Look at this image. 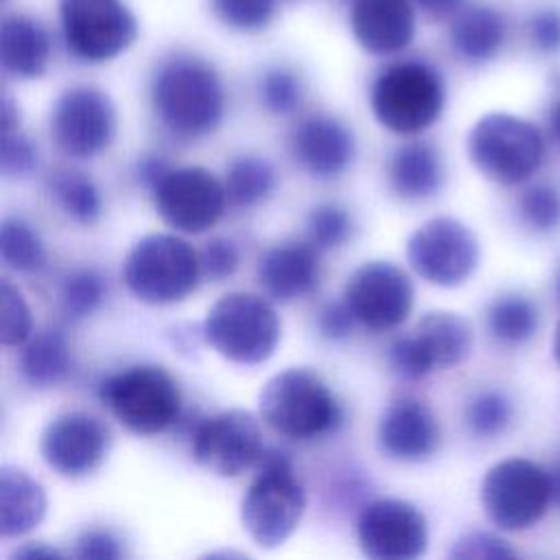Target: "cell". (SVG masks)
Instances as JSON below:
<instances>
[{
	"mask_svg": "<svg viewBox=\"0 0 560 560\" xmlns=\"http://www.w3.org/2000/svg\"><path fill=\"white\" fill-rule=\"evenodd\" d=\"M151 105L166 131L182 140H195L219 127L225 96L210 63L192 55H173L153 74Z\"/></svg>",
	"mask_w": 560,
	"mask_h": 560,
	"instance_id": "1",
	"label": "cell"
},
{
	"mask_svg": "<svg viewBox=\"0 0 560 560\" xmlns=\"http://www.w3.org/2000/svg\"><path fill=\"white\" fill-rule=\"evenodd\" d=\"M260 418L291 440H315L335 433L343 411L330 387L306 368H287L273 374L258 394Z\"/></svg>",
	"mask_w": 560,
	"mask_h": 560,
	"instance_id": "2",
	"label": "cell"
},
{
	"mask_svg": "<svg viewBox=\"0 0 560 560\" xmlns=\"http://www.w3.org/2000/svg\"><path fill=\"white\" fill-rule=\"evenodd\" d=\"M304 508V488L289 453L280 448L262 451L256 475L241 501V521L249 538L262 549L282 545L300 525Z\"/></svg>",
	"mask_w": 560,
	"mask_h": 560,
	"instance_id": "3",
	"label": "cell"
},
{
	"mask_svg": "<svg viewBox=\"0 0 560 560\" xmlns=\"http://www.w3.org/2000/svg\"><path fill=\"white\" fill-rule=\"evenodd\" d=\"M206 343L223 359L241 365L265 363L280 341L276 308L254 293H225L206 313Z\"/></svg>",
	"mask_w": 560,
	"mask_h": 560,
	"instance_id": "4",
	"label": "cell"
},
{
	"mask_svg": "<svg viewBox=\"0 0 560 560\" xmlns=\"http://www.w3.org/2000/svg\"><path fill=\"white\" fill-rule=\"evenodd\" d=\"M370 107L385 129L394 133H420L442 114L444 81L424 61H396L374 79Z\"/></svg>",
	"mask_w": 560,
	"mask_h": 560,
	"instance_id": "5",
	"label": "cell"
},
{
	"mask_svg": "<svg viewBox=\"0 0 560 560\" xmlns=\"http://www.w3.org/2000/svg\"><path fill=\"white\" fill-rule=\"evenodd\" d=\"M98 396L112 416L138 435L166 431L182 411V394L175 378L151 363L109 374L103 378Z\"/></svg>",
	"mask_w": 560,
	"mask_h": 560,
	"instance_id": "6",
	"label": "cell"
},
{
	"mask_svg": "<svg viewBox=\"0 0 560 560\" xmlns=\"http://www.w3.org/2000/svg\"><path fill=\"white\" fill-rule=\"evenodd\" d=\"M199 254L175 234H147L127 254L122 280L147 304H173L195 291Z\"/></svg>",
	"mask_w": 560,
	"mask_h": 560,
	"instance_id": "7",
	"label": "cell"
},
{
	"mask_svg": "<svg viewBox=\"0 0 560 560\" xmlns=\"http://www.w3.org/2000/svg\"><path fill=\"white\" fill-rule=\"evenodd\" d=\"M466 151L481 175L497 184L514 186L538 171L545 142L529 120L492 112L472 125L466 138Z\"/></svg>",
	"mask_w": 560,
	"mask_h": 560,
	"instance_id": "8",
	"label": "cell"
},
{
	"mask_svg": "<svg viewBox=\"0 0 560 560\" xmlns=\"http://www.w3.org/2000/svg\"><path fill=\"white\" fill-rule=\"evenodd\" d=\"M481 503L497 527L527 529L542 518L551 503L549 470L523 457L501 459L483 475Z\"/></svg>",
	"mask_w": 560,
	"mask_h": 560,
	"instance_id": "9",
	"label": "cell"
},
{
	"mask_svg": "<svg viewBox=\"0 0 560 560\" xmlns=\"http://www.w3.org/2000/svg\"><path fill=\"white\" fill-rule=\"evenodd\" d=\"M59 20L68 52L90 63L118 57L138 35V22L122 0H59Z\"/></svg>",
	"mask_w": 560,
	"mask_h": 560,
	"instance_id": "10",
	"label": "cell"
},
{
	"mask_svg": "<svg viewBox=\"0 0 560 560\" xmlns=\"http://www.w3.org/2000/svg\"><path fill=\"white\" fill-rule=\"evenodd\" d=\"M472 339V326L466 317L453 311H431L411 335L392 341L387 361L398 376L416 381L433 370L466 361Z\"/></svg>",
	"mask_w": 560,
	"mask_h": 560,
	"instance_id": "11",
	"label": "cell"
},
{
	"mask_svg": "<svg viewBox=\"0 0 560 560\" xmlns=\"http://www.w3.org/2000/svg\"><path fill=\"white\" fill-rule=\"evenodd\" d=\"M411 269L435 287H457L468 280L479 260V245L468 225L453 217L424 221L407 238Z\"/></svg>",
	"mask_w": 560,
	"mask_h": 560,
	"instance_id": "12",
	"label": "cell"
},
{
	"mask_svg": "<svg viewBox=\"0 0 560 560\" xmlns=\"http://www.w3.org/2000/svg\"><path fill=\"white\" fill-rule=\"evenodd\" d=\"M160 219L184 234L210 230L225 210V184L203 166L171 168L151 190Z\"/></svg>",
	"mask_w": 560,
	"mask_h": 560,
	"instance_id": "13",
	"label": "cell"
},
{
	"mask_svg": "<svg viewBox=\"0 0 560 560\" xmlns=\"http://www.w3.org/2000/svg\"><path fill=\"white\" fill-rule=\"evenodd\" d=\"M262 451L260 424L245 409L208 416L192 431V459L219 477H238L258 464Z\"/></svg>",
	"mask_w": 560,
	"mask_h": 560,
	"instance_id": "14",
	"label": "cell"
},
{
	"mask_svg": "<svg viewBox=\"0 0 560 560\" xmlns=\"http://www.w3.org/2000/svg\"><path fill=\"white\" fill-rule=\"evenodd\" d=\"M343 302L361 326L376 332L392 330L411 313L413 284L400 267L387 260H370L350 273Z\"/></svg>",
	"mask_w": 560,
	"mask_h": 560,
	"instance_id": "15",
	"label": "cell"
},
{
	"mask_svg": "<svg viewBox=\"0 0 560 560\" xmlns=\"http://www.w3.org/2000/svg\"><path fill=\"white\" fill-rule=\"evenodd\" d=\"M116 109L109 96L92 85H77L59 94L50 112V136L72 158H92L114 138Z\"/></svg>",
	"mask_w": 560,
	"mask_h": 560,
	"instance_id": "16",
	"label": "cell"
},
{
	"mask_svg": "<svg viewBox=\"0 0 560 560\" xmlns=\"http://www.w3.org/2000/svg\"><path fill=\"white\" fill-rule=\"evenodd\" d=\"M357 540L372 560H413L427 551V521L409 501L376 499L357 516Z\"/></svg>",
	"mask_w": 560,
	"mask_h": 560,
	"instance_id": "17",
	"label": "cell"
},
{
	"mask_svg": "<svg viewBox=\"0 0 560 560\" xmlns=\"http://www.w3.org/2000/svg\"><path fill=\"white\" fill-rule=\"evenodd\" d=\"M107 446V427L85 411H68L52 418L39 435L42 459L63 477H83L98 468Z\"/></svg>",
	"mask_w": 560,
	"mask_h": 560,
	"instance_id": "18",
	"label": "cell"
},
{
	"mask_svg": "<svg viewBox=\"0 0 560 560\" xmlns=\"http://www.w3.org/2000/svg\"><path fill=\"white\" fill-rule=\"evenodd\" d=\"M440 444V424L433 411L418 398L392 400L378 420V446L398 462H422Z\"/></svg>",
	"mask_w": 560,
	"mask_h": 560,
	"instance_id": "19",
	"label": "cell"
},
{
	"mask_svg": "<svg viewBox=\"0 0 560 560\" xmlns=\"http://www.w3.org/2000/svg\"><path fill=\"white\" fill-rule=\"evenodd\" d=\"M293 160L315 177H335L354 158L352 131L332 116L313 114L300 120L289 138Z\"/></svg>",
	"mask_w": 560,
	"mask_h": 560,
	"instance_id": "20",
	"label": "cell"
},
{
	"mask_svg": "<svg viewBox=\"0 0 560 560\" xmlns=\"http://www.w3.org/2000/svg\"><path fill=\"white\" fill-rule=\"evenodd\" d=\"M256 278L276 302L304 298L319 282V249L308 241L278 243L260 256Z\"/></svg>",
	"mask_w": 560,
	"mask_h": 560,
	"instance_id": "21",
	"label": "cell"
},
{
	"mask_svg": "<svg viewBox=\"0 0 560 560\" xmlns=\"http://www.w3.org/2000/svg\"><path fill=\"white\" fill-rule=\"evenodd\" d=\"M350 28L363 50L372 55L398 52L413 39L411 0H352Z\"/></svg>",
	"mask_w": 560,
	"mask_h": 560,
	"instance_id": "22",
	"label": "cell"
},
{
	"mask_svg": "<svg viewBox=\"0 0 560 560\" xmlns=\"http://www.w3.org/2000/svg\"><path fill=\"white\" fill-rule=\"evenodd\" d=\"M50 57V39L46 28L22 13H11L0 26V61L4 72L18 79H35L44 74Z\"/></svg>",
	"mask_w": 560,
	"mask_h": 560,
	"instance_id": "23",
	"label": "cell"
},
{
	"mask_svg": "<svg viewBox=\"0 0 560 560\" xmlns=\"http://www.w3.org/2000/svg\"><path fill=\"white\" fill-rule=\"evenodd\" d=\"M46 514V494L26 470L0 468V536L18 538L35 529Z\"/></svg>",
	"mask_w": 560,
	"mask_h": 560,
	"instance_id": "24",
	"label": "cell"
},
{
	"mask_svg": "<svg viewBox=\"0 0 560 560\" xmlns=\"http://www.w3.org/2000/svg\"><path fill=\"white\" fill-rule=\"evenodd\" d=\"M389 188L402 199H427L442 186V160L427 142H407L387 164Z\"/></svg>",
	"mask_w": 560,
	"mask_h": 560,
	"instance_id": "25",
	"label": "cell"
},
{
	"mask_svg": "<svg viewBox=\"0 0 560 560\" xmlns=\"http://www.w3.org/2000/svg\"><path fill=\"white\" fill-rule=\"evenodd\" d=\"M448 37L464 59L488 61L503 46L505 20L490 7H466L455 13Z\"/></svg>",
	"mask_w": 560,
	"mask_h": 560,
	"instance_id": "26",
	"label": "cell"
},
{
	"mask_svg": "<svg viewBox=\"0 0 560 560\" xmlns=\"http://www.w3.org/2000/svg\"><path fill=\"white\" fill-rule=\"evenodd\" d=\"M20 374L24 381L37 387H48L61 383L70 368V348L57 328H44L35 335H31L20 350V361H18Z\"/></svg>",
	"mask_w": 560,
	"mask_h": 560,
	"instance_id": "27",
	"label": "cell"
},
{
	"mask_svg": "<svg viewBox=\"0 0 560 560\" xmlns=\"http://www.w3.org/2000/svg\"><path fill=\"white\" fill-rule=\"evenodd\" d=\"M48 190L55 203L74 221L90 225L103 212V199L94 182L79 171H55L48 177Z\"/></svg>",
	"mask_w": 560,
	"mask_h": 560,
	"instance_id": "28",
	"label": "cell"
},
{
	"mask_svg": "<svg viewBox=\"0 0 560 560\" xmlns=\"http://www.w3.org/2000/svg\"><path fill=\"white\" fill-rule=\"evenodd\" d=\"M228 201L238 208L256 206L276 188V171L265 158L241 155L228 164L225 171Z\"/></svg>",
	"mask_w": 560,
	"mask_h": 560,
	"instance_id": "29",
	"label": "cell"
},
{
	"mask_svg": "<svg viewBox=\"0 0 560 560\" xmlns=\"http://www.w3.org/2000/svg\"><path fill=\"white\" fill-rule=\"evenodd\" d=\"M0 258L18 273H37L46 265V249L37 232L20 217H4L0 223Z\"/></svg>",
	"mask_w": 560,
	"mask_h": 560,
	"instance_id": "30",
	"label": "cell"
},
{
	"mask_svg": "<svg viewBox=\"0 0 560 560\" xmlns=\"http://www.w3.org/2000/svg\"><path fill=\"white\" fill-rule=\"evenodd\" d=\"M488 330L494 339L503 343H521L527 341L538 328V311L534 302L523 295L508 293L497 298L488 306Z\"/></svg>",
	"mask_w": 560,
	"mask_h": 560,
	"instance_id": "31",
	"label": "cell"
},
{
	"mask_svg": "<svg viewBox=\"0 0 560 560\" xmlns=\"http://www.w3.org/2000/svg\"><path fill=\"white\" fill-rule=\"evenodd\" d=\"M105 291L107 287L98 271L88 267L74 269L59 284L61 311L72 319L88 317L101 306V302L105 300Z\"/></svg>",
	"mask_w": 560,
	"mask_h": 560,
	"instance_id": "32",
	"label": "cell"
},
{
	"mask_svg": "<svg viewBox=\"0 0 560 560\" xmlns=\"http://www.w3.org/2000/svg\"><path fill=\"white\" fill-rule=\"evenodd\" d=\"M466 427L477 438H494L505 431L512 420V402L501 392H479L464 411Z\"/></svg>",
	"mask_w": 560,
	"mask_h": 560,
	"instance_id": "33",
	"label": "cell"
},
{
	"mask_svg": "<svg viewBox=\"0 0 560 560\" xmlns=\"http://www.w3.org/2000/svg\"><path fill=\"white\" fill-rule=\"evenodd\" d=\"M352 230L350 214L337 203H319L306 217V236L317 249L339 247Z\"/></svg>",
	"mask_w": 560,
	"mask_h": 560,
	"instance_id": "34",
	"label": "cell"
},
{
	"mask_svg": "<svg viewBox=\"0 0 560 560\" xmlns=\"http://www.w3.org/2000/svg\"><path fill=\"white\" fill-rule=\"evenodd\" d=\"M258 92H260L262 105L271 114H280V116L295 112L304 96L302 81L291 70H284V68L267 70L260 79Z\"/></svg>",
	"mask_w": 560,
	"mask_h": 560,
	"instance_id": "35",
	"label": "cell"
},
{
	"mask_svg": "<svg viewBox=\"0 0 560 560\" xmlns=\"http://www.w3.org/2000/svg\"><path fill=\"white\" fill-rule=\"evenodd\" d=\"M0 304H2V328L0 341L2 346H22L33 335V317L24 295L9 282L0 284Z\"/></svg>",
	"mask_w": 560,
	"mask_h": 560,
	"instance_id": "36",
	"label": "cell"
},
{
	"mask_svg": "<svg viewBox=\"0 0 560 560\" xmlns=\"http://www.w3.org/2000/svg\"><path fill=\"white\" fill-rule=\"evenodd\" d=\"M212 13L230 28L260 31L273 18V0H210Z\"/></svg>",
	"mask_w": 560,
	"mask_h": 560,
	"instance_id": "37",
	"label": "cell"
},
{
	"mask_svg": "<svg viewBox=\"0 0 560 560\" xmlns=\"http://www.w3.org/2000/svg\"><path fill=\"white\" fill-rule=\"evenodd\" d=\"M518 214L538 232L553 230L560 223V192L549 184L529 186L518 199Z\"/></svg>",
	"mask_w": 560,
	"mask_h": 560,
	"instance_id": "38",
	"label": "cell"
},
{
	"mask_svg": "<svg viewBox=\"0 0 560 560\" xmlns=\"http://www.w3.org/2000/svg\"><path fill=\"white\" fill-rule=\"evenodd\" d=\"M514 556L516 551L505 540L488 532H468L459 536L448 551L453 560H503Z\"/></svg>",
	"mask_w": 560,
	"mask_h": 560,
	"instance_id": "39",
	"label": "cell"
},
{
	"mask_svg": "<svg viewBox=\"0 0 560 560\" xmlns=\"http://www.w3.org/2000/svg\"><path fill=\"white\" fill-rule=\"evenodd\" d=\"M37 166V147L20 129L2 131L0 149V168L7 177L28 175Z\"/></svg>",
	"mask_w": 560,
	"mask_h": 560,
	"instance_id": "40",
	"label": "cell"
},
{
	"mask_svg": "<svg viewBox=\"0 0 560 560\" xmlns=\"http://www.w3.org/2000/svg\"><path fill=\"white\" fill-rule=\"evenodd\" d=\"M238 260V247L225 236H214L203 245L199 254L201 276H206L212 282H221L236 271Z\"/></svg>",
	"mask_w": 560,
	"mask_h": 560,
	"instance_id": "41",
	"label": "cell"
},
{
	"mask_svg": "<svg viewBox=\"0 0 560 560\" xmlns=\"http://www.w3.org/2000/svg\"><path fill=\"white\" fill-rule=\"evenodd\" d=\"M120 540L103 527H88L74 540L72 556L81 560H118L122 558Z\"/></svg>",
	"mask_w": 560,
	"mask_h": 560,
	"instance_id": "42",
	"label": "cell"
},
{
	"mask_svg": "<svg viewBox=\"0 0 560 560\" xmlns=\"http://www.w3.org/2000/svg\"><path fill=\"white\" fill-rule=\"evenodd\" d=\"M354 322L357 319H354V315H352V311L348 308L346 302H328L319 311L317 328H319V335L324 339L341 341V339H346L352 332Z\"/></svg>",
	"mask_w": 560,
	"mask_h": 560,
	"instance_id": "43",
	"label": "cell"
},
{
	"mask_svg": "<svg viewBox=\"0 0 560 560\" xmlns=\"http://www.w3.org/2000/svg\"><path fill=\"white\" fill-rule=\"evenodd\" d=\"M529 37L534 46L542 52H553L560 48V13L553 9L538 11L529 20Z\"/></svg>",
	"mask_w": 560,
	"mask_h": 560,
	"instance_id": "44",
	"label": "cell"
},
{
	"mask_svg": "<svg viewBox=\"0 0 560 560\" xmlns=\"http://www.w3.org/2000/svg\"><path fill=\"white\" fill-rule=\"evenodd\" d=\"M171 171L168 162L162 160L160 155H144L138 160L136 164V177L142 186H147L149 190H153V186Z\"/></svg>",
	"mask_w": 560,
	"mask_h": 560,
	"instance_id": "45",
	"label": "cell"
},
{
	"mask_svg": "<svg viewBox=\"0 0 560 560\" xmlns=\"http://www.w3.org/2000/svg\"><path fill=\"white\" fill-rule=\"evenodd\" d=\"M13 556L31 560V558H61L63 553L59 549H55V547L44 545V542H26L20 549H15Z\"/></svg>",
	"mask_w": 560,
	"mask_h": 560,
	"instance_id": "46",
	"label": "cell"
},
{
	"mask_svg": "<svg viewBox=\"0 0 560 560\" xmlns=\"http://www.w3.org/2000/svg\"><path fill=\"white\" fill-rule=\"evenodd\" d=\"M418 7H422L427 13L435 15V18H442V15H448L453 13L462 0H413Z\"/></svg>",
	"mask_w": 560,
	"mask_h": 560,
	"instance_id": "47",
	"label": "cell"
},
{
	"mask_svg": "<svg viewBox=\"0 0 560 560\" xmlns=\"http://www.w3.org/2000/svg\"><path fill=\"white\" fill-rule=\"evenodd\" d=\"M20 129V112L9 94L2 96V131Z\"/></svg>",
	"mask_w": 560,
	"mask_h": 560,
	"instance_id": "48",
	"label": "cell"
},
{
	"mask_svg": "<svg viewBox=\"0 0 560 560\" xmlns=\"http://www.w3.org/2000/svg\"><path fill=\"white\" fill-rule=\"evenodd\" d=\"M547 129H549V136L551 140L560 147V96L551 103L549 107V114H547Z\"/></svg>",
	"mask_w": 560,
	"mask_h": 560,
	"instance_id": "49",
	"label": "cell"
},
{
	"mask_svg": "<svg viewBox=\"0 0 560 560\" xmlns=\"http://www.w3.org/2000/svg\"><path fill=\"white\" fill-rule=\"evenodd\" d=\"M549 483H551V503L560 510V464L549 468Z\"/></svg>",
	"mask_w": 560,
	"mask_h": 560,
	"instance_id": "50",
	"label": "cell"
},
{
	"mask_svg": "<svg viewBox=\"0 0 560 560\" xmlns=\"http://www.w3.org/2000/svg\"><path fill=\"white\" fill-rule=\"evenodd\" d=\"M551 348H553V357H556V361L560 363V322L556 324V330H553V343H551Z\"/></svg>",
	"mask_w": 560,
	"mask_h": 560,
	"instance_id": "51",
	"label": "cell"
},
{
	"mask_svg": "<svg viewBox=\"0 0 560 560\" xmlns=\"http://www.w3.org/2000/svg\"><path fill=\"white\" fill-rule=\"evenodd\" d=\"M556 289H558V295H560V273H558V282H556Z\"/></svg>",
	"mask_w": 560,
	"mask_h": 560,
	"instance_id": "52",
	"label": "cell"
}]
</instances>
